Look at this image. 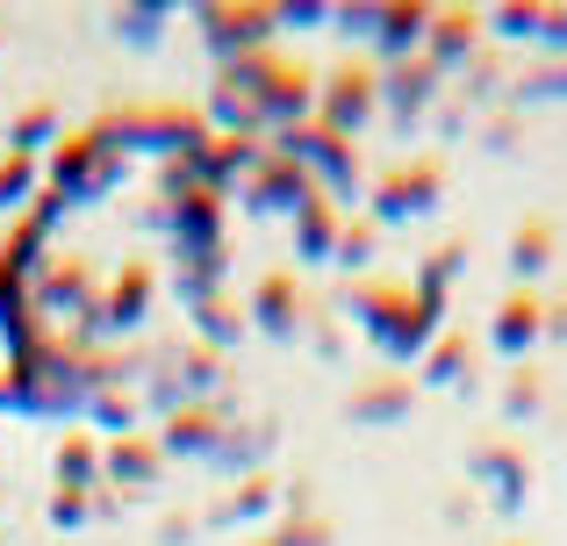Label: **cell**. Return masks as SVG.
Here are the masks:
<instances>
[{
    "instance_id": "obj_1",
    "label": "cell",
    "mask_w": 567,
    "mask_h": 546,
    "mask_svg": "<svg viewBox=\"0 0 567 546\" xmlns=\"http://www.w3.org/2000/svg\"><path fill=\"white\" fill-rule=\"evenodd\" d=\"M439 187H445V166L439 158H410V166H395L381 181V195H374V209L395 224V216H416V209H431L439 202Z\"/></svg>"
},
{
    "instance_id": "obj_2",
    "label": "cell",
    "mask_w": 567,
    "mask_h": 546,
    "mask_svg": "<svg viewBox=\"0 0 567 546\" xmlns=\"http://www.w3.org/2000/svg\"><path fill=\"white\" fill-rule=\"evenodd\" d=\"M488 338H496L503 360H525V352L546 338V302H539L532 288H511V295L496 302V331H488Z\"/></svg>"
},
{
    "instance_id": "obj_3",
    "label": "cell",
    "mask_w": 567,
    "mask_h": 546,
    "mask_svg": "<svg viewBox=\"0 0 567 546\" xmlns=\"http://www.w3.org/2000/svg\"><path fill=\"white\" fill-rule=\"evenodd\" d=\"M474 37H482V14L439 8V14H431V65H460V58L474 51Z\"/></svg>"
},
{
    "instance_id": "obj_4",
    "label": "cell",
    "mask_w": 567,
    "mask_h": 546,
    "mask_svg": "<svg viewBox=\"0 0 567 546\" xmlns=\"http://www.w3.org/2000/svg\"><path fill=\"white\" fill-rule=\"evenodd\" d=\"M367 109H374V72H367V65H346L331 80V137H346Z\"/></svg>"
},
{
    "instance_id": "obj_5",
    "label": "cell",
    "mask_w": 567,
    "mask_h": 546,
    "mask_svg": "<svg viewBox=\"0 0 567 546\" xmlns=\"http://www.w3.org/2000/svg\"><path fill=\"white\" fill-rule=\"evenodd\" d=\"M511 267H517V280H539L546 267H554V224H546V216L517 224V238H511Z\"/></svg>"
},
{
    "instance_id": "obj_6",
    "label": "cell",
    "mask_w": 567,
    "mask_h": 546,
    "mask_svg": "<svg viewBox=\"0 0 567 546\" xmlns=\"http://www.w3.org/2000/svg\"><path fill=\"white\" fill-rule=\"evenodd\" d=\"M295 274H266V288H259V317H266V331H288L295 323Z\"/></svg>"
},
{
    "instance_id": "obj_7",
    "label": "cell",
    "mask_w": 567,
    "mask_h": 546,
    "mask_svg": "<svg viewBox=\"0 0 567 546\" xmlns=\"http://www.w3.org/2000/svg\"><path fill=\"white\" fill-rule=\"evenodd\" d=\"M482 475H488V482H503V490H496L503 504H517V490H525V461H517L511 446H488V453H482Z\"/></svg>"
},
{
    "instance_id": "obj_8",
    "label": "cell",
    "mask_w": 567,
    "mask_h": 546,
    "mask_svg": "<svg viewBox=\"0 0 567 546\" xmlns=\"http://www.w3.org/2000/svg\"><path fill=\"white\" fill-rule=\"evenodd\" d=\"M424 29H431V8H388V14H381V43H388V51L416 43Z\"/></svg>"
},
{
    "instance_id": "obj_9",
    "label": "cell",
    "mask_w": 567,
    "mask_h": 546,
    "mask_svg": "<svg viewBox=\"0 0 567 546\" xmlns=\"http://www.w3.org/2000/svg\"><path fill=\"white\" fill-rule=\"evenodd\" d=\"M431 381H460V367H467V338L460 331H439V346H431Z\"/></svg>"
},
{
    "instance_id": "obj_10",
    "label": "cell",
    "mask_w": 567,
    "mask_h": 546,
    "mask_svg": "<svg viewBox=\"0 0 567 546\" xmlns=\"http://www.w3.org/2000/svg\"><path fill=\"white\" fill-rule=\"evenodd\" d=\"M402 403H410V389H402V381H381V389L360 395V418H395Z\"/></svg>"
},
{
    "instance_id": "obj_11",
    "label": "cell",
    "mask_w": 567,
    "mask_h": 546,
    "mask_svg": "<svg viewBox=\"0 0 567 546\" xmlns=\"http://www.w3.org/2000/svg\"><path fill=\"white\" fill-rule=\"evenodd\" d=\"M496 22V37H532V22L546 29V8H503V14H488Z\"/></svg>"
},
{
    "instance_id": "obj_12",
    "label": "cell",
    "mask_w": 567,
    "mask_h": 546,
    "mask_svg": "<svg viewBox=\"0 0 567 546\" xmlns=\"http://www.w3.org/2000/svg\"><path fill=\"white\" fill-rule=\"evenodd\" d=\"M115 475H152V446H115Z\"/></svg>"
},
{
    "instance_id": "obj_13",
    "label": "cell",
    "mask_w": 567,
    "mask_h": 546,
    "mask_svg": "<svg viewBox=\"0 0 567 546\" xmlns=\"http://www.w3.org/2000/svg\"><path fill=\"white\" fill-rule=\"evenodd\" d=\"M546 43H567V8H546Z\"/></svg>"
},
{
    "instance_id": "obj_14",
    "label": "cell",
    "mask_w": 567,
    "mask_h": 546,
    "mask_svg": "<svg viewBox=\"0 0 567 546\" xmlns=\"http://www.w3.org/2000/svg\"><path fill=\"white\" fill-rule=\"evenodd\" d=\"M539 94H567V65H554V72H539Z\"/></svg>"
},
{
    "instance_id": "obj_15",
    "label": "cell",
    "mask_w": 567,
    "mask_h": 546,
    "mask_svg": "<svg viewBox=\"0 0 567 546\" xmlns=\"http://www.w3.org/2000/svg\"><path fill=\"white\" fill-rule=\"evenodd\" d=\"M511 546H517V539H511Z\"/></svg>"
}]
</instances>
